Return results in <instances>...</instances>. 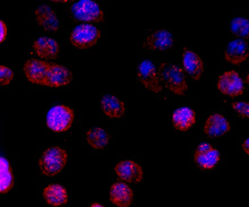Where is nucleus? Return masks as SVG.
<instances>
[{
	"label": "nucleus",
	"mask_w": 249,
	"mask_h": 207,
	"mask_svg": "<svg viewBox=\"0 0 249 207\" xmlns=\"http://www.w3.org/2000/svg\"><path fill=\"white\" fill-rule=\"evenodd\" d=\"M23 74L31 84L49 88H62L71 85L74 75L64 65L50 63L44 59H26L23 64Z\"/></svg>",
	"instance_id": "obj_1"
},
{
	"label": "nucleus",
	"mask_w": 249,
	"mask_h": 207,
	"mask_svg": "<svg viewBox=\"0 0 249 207\" xmlns=\"http://www.w3.org/2000/svg\"><path fill=\"white\" fill-rule=\"evenodd\" d=\"M68 152L60 146L48 147L37 162L40 173L46 178L60 174L68 164Z\"/></svg>",
	"instance_id": "obj_2"
},
{
	"label": "nucleus",
	"mask_w": 249,
	"mask_h": 207,
	"mask_svg": "<svg viewBox=\"0 0 249 207\" xmlns=\"http://www.w3.org/2000/svg\"><path fill=\"white\" fill-rule=\"evenodd\" d=\"M160 76L163 86L176 96H184L188 92V82L184 68L164 63L160 66Z\"/></svg>",
	"instance_id": "obj_3"
},
{
	"label": "nucleus",
	"mask_w": 249,
	"mask_h": 207,
	"mask_svg": "<svg viewBox=\"0 0 249 207\" xmlns=\"http://www.w3.org/2000/svg\"><path fill=\"white\" fill-rule=\"evenodd\" d=\"M74 121L75 110L71 105L64 104V103L53 105L47 113V127L53 133H67L68 130H71L72 125H74Z\"/></svg>",
	"instance_id": "obj_4"
},
{
	"label": "nucleus",
	"mask_w": 249,
	"mask_h": 207,
	"mask_svg": "<svg viewBox=\"0 0 249 207\" xmlns=\"http://www.w3.org/2000/svg\"><path fill=\"white\" fill-rule=\"evenodd\" d=\"M102 33L98 27L93 24H79L72 29L69 34V42L76 49L88 50L95 47L101 39Z\"/></svg>",
	"instance_id": "obj_5"
},
{
	"label": "nucleus",
	"mask_w": 249,
	"mask_h": 207,
	"mask_svg": "<svg viewBox=\"0 0 249 207\" xmlns=\"http://www.w3.org/2000/svg\"><path fill=\"white\" fill-rule=\"evenodd\" d=\"M71 14L83 23H103L106 19L105 10L94 0H77L71 6Z\"/></svg>",
	"instance_id": "obj_6"
},
{
	"label": "nucleus",
	"mask_w": 249,
	"mask_h": 207,
	"mask_svg": "<svg viewBox=\"0 0 249 207\" xmlns=\"http://www.w3.org/2000/svg\"><path fill=\"white\" fill-rule=\"evenodd\" d=\"M136 76L138 82L147 91L159 94L163 89V83H162L160 72L158 71V68L151 60H143L138 64Z\"/></svg>",
	"instance_id": "obj_7"
},
{
	"label": "nucleus",
	"mask_w": 249,
	"mask_h": 207,
	"mask_svg": "<svg viewBox=\"0 0 249 207\" xmlns=\"http://www.w3.org/2000/svg\"><path fill=\"white\" fill-rule=\"evenodd\" d=\"M216 87L221 94L228 98H238L245 92V84L240 74L236 70H226L220 75L216 82Z\"/></svg>",
	"instance_id": "obj_8"
},
{
	"label": "nucleus",
	"mask_w": 249,
	"mask_h": 207,
	"mask_svg": "<svg viewBox=\"0 0 249 207\" xmlns=\"http://www.w3.org/2000/svg\"><path fill=\"white\" fill-rule=\"evenodd\" d=\"M194 162L202 170L210 171L219 164L221 154L216 147L210 143H202L196 147L193 155Z\"/></svg>",
	"instance_id": "obj_9"
},
{
	"label": "nucleus",
	"mask_w": 249,
	"mask_h": 207,
	"mask_svg": "<svg viewBox=\"0 0 249 207\" xmlns=\"http://www.w3.org/2000/svg\"><path fill=\"white\" fill-rule=\"evenodd\" d=\"M115 174L120 181L127 184H140L144 179L143 168L131 158L119 161L115 165Z\"/></svg>",
	"instance_id": "obj_10"
},
{
	"label": "nucleus",
	"mask_w": 249,
	"mask_h": 207,
	"mask_svg": "<svg viewBox=\"0 0 249 207\" xmlns=\"http://www.w3.org/2000/svg\"><path fill=\"white\" fill-rule=\"evenodd\" d=\"M34 17L37 25L42 27L44 31L51 33L59 32L61 29V23L58 17L56 10L49 5H39L34 10Z\"/></svg>",
	"instance_id": "obj_11"
},
{
	"label": "nucleus",
	"mask_w": 249,
	"mask_h": 207,
	"mask_svg": "<svg viewBox=\"0 0 249 207\" xmlns=\"http://www.w3.org/2000/svg\"><path fill=\"white\" fill-rule=\"evenodd\" d=\"M203 132L205 135L213 138L223 137L231 132V123L222 113L214 112L206 118Z\"/></svg>",
	"instance_id": "obj_12"
},
{
	"label": "nucleus",
	"mask_w": 249,
	"mask_h": 207,
	"mask_svg": "<svg viewBox=\"0 0 249 207\" xmlns=\"http://www.w3.org/2000/svg\"><path fill=\"white\" fill-rule=\"evenodd\" d=\"M32 49L41 59L53 60L59 56L60 44L50 36H40L32 42Z\"/></svg>",
	"instance_id": "obj_13"
},
{
	"label": "nucleus",
	"mask_w": 249,
	"mask_h": 207,
	"mask_svg": "<svg viewBox=\"0 0 249 207\" xmlns=\"http://www.w3.org/2000/svg\"><path fill=\"white\" fill-rule=\"evenodd\" d=\"M135 199L134 190L127 182L119 181L111 185L109 191V201L117 207H129Z\"/></svg>",
	"instance_id": "obj_14"
},
{
	"label": "nucleus",
	"mask_w": 249,
	"mask_h": 207,
	"mask_svg": "<svg viewBox=\"0 0 249 207\" xmlns=\"http://www.w3.org/2000/svg\"><path fill=\"white\" fill-rule=\"evenodd\" d=\"M175 39L169 30H157L145 39V47L154 52H164L174 47Z\"/></svg>",
	"instance_id": "obj_15"
},
{
	"label": "nucleus",
	"mask_w": 249,
	"mask_h": 207,
	"mask_svg": "<svg viewBox=\"0 0 249 207\" xmlns=\"http://www.w3.org/2000/svg\"><path fill=\"white\" fill-rule=\"evenodd\" d=\"M102 115L109 119H122L126 115V104L115 94H106L100 100Z\"/></svg>",
	"instance_id": "obj_16"
},
{
	"label": "nucleus",
	"mask_w": 249,
	"mask_h": 207,
	"mask_svg": "<svg viewBox=\"0 0 249 207\" xmlns=\"http://www.w3.org/2000/svg\"><path fill=\"white\" fill-rule=\"evenodd\" d=\"M182 68L188 74L190 77L195 81H199L203 77L204 71H205V65L202 57L194 50L184 49L181 57Z\"/></svg>",
	"instance_id": "obj_17"
},
{
	"label": "nucleus",
	"mask_w": 249,
	"mask_h": 207,
	"mask_svg": "<svg viewBox=\"0 0 249 207\" xmlns=\"http://www.w3.org/2000/svg\"><path fill=\"white\" fill-rule=\"evenodd\" d=\"M249 58V47L246 41L237 39L228 43L224 50V59L231 65H241Z\"/></svg>",
	"instance_id": "obj_18"
},
{
	"label": "nucleus",
	"mask_w": 249,
	"mask_h": 207,
	"mask_svg": "<svg viewBox=\"0 0 249 207\" xmlns=\"http://www.w3.org/2000/svg\"><path fill=\"white\" fill-rule=\"evenodd\" d=\"M42 197L49 206L60 207L68 204L69 192L65 186L59 184H50L43 188Z\"/></svg>",
	"instance_id": "obj_19"
},
{
	"label": "nucleus",
	"mask_w": 249,
	"mask_h": 207,
	"mask_svg": "<svg viewBox=\"0 0 249 207\" xmlns=\"http://www.w3.org/2000/svg\"><path fill=\"white\" fill-rule=\"evenodd\" d=\"M197 117L195 110L188 108V106L178 108L172 113V123H174V127L181 133L188 132L195 125Z\"/></svg>",
	"instance_id": "obj_20"
},
{
	"label": "nucleus",
	"mask_w": 249,
	"mask_h": 207,
	"mask_svg": "<svg viewBox=\"0 0 249 207\" xmlns=\"http://www.w3.org/2000/svg\"><path fill=\"white\" fill-rule=\"evenodd\" d=\"M85 141L92 150L102 151L108 147L111 140L109 132L101 127H93L85 132Z\"/></svg>",
	"instance_id": "obj_21"
},
{
	"label": "nucleus",
	"mask_w": 249,
	"mask_h": 207,
	"mask_svg": "<svg viewBox=\"0 0 249 207\" xmlns=\"http://www.w3.org/2000/svg\"><path fill=\"white\" fill-rule=\"evenodd\" d=\"M15 186V175L9 161L5 156L0 157V192L8 194Z\"/></svg>",
	"instance_id": "obj_22"
},
{
	"label": "nucleus",
	"mask_w": 249,
	"mask_h": 207,
	"mask_svg": "<svg viewBox=\"0 0 249 207\" xmlns=\"http://www.w3.org/2000/svg\"><path fill=\"white\" fill-rule=\"evenodd\" d=\"M230 31L238 39H249V19L245 17H234L230 22Z\"/></svg>",
	"instance_id": "obj_23"
},
{
	"label": "nucleus",
	"mask_w": 249,
	"mask_h": 207,
	"mask_svg": "<svg viewBox=\"0 0 249 207\" xmlns=\"http://www.w3.org/2000/svg\"><path fill=\"white\" fill-rule=\"evenodd\" d=\"M14 78H15V72L12 68L5 65L0 66V85L1 86H8L13 83Z\"/></svg>",
	"instance_id": "obj_24"
},
{
	"label": "nucleus",
	"mask_w": 249,
	"mask_h": 207,
	"mask_svg": "<svg viewBox=\"0 0 249 207\" xmlns=\"http://www.w3.org/2000/svg\"><path fill=\"white\" fill-rule=\"evenodd\" d=\"M231 108L241 118L249 119V102L239 101L231 103Z\"/></svg>",
	"instance_id": "obj_25"
},
{
	"label": "nucleus",
	"mask_w": 249,
	"mask_h": 207,
	"mask_svg": "<svg viewBox=\"0 0 249 207\" xmlns=\"http://www.w3.org/2000/svg\"><path fill=\"white\" fill-rule=\"evenodd\" d=\"M8 36V26L3 19L0 20V43H3Z\"/></svg>",
	"instance_id": "obj_26"
},
{
	"label": "nucleus",
	"mask_w": 249,
	"mask_h": 207,
	"mask_svg": "<svg viewBox=\"0 0 249 207\" xmlns=\"http://www.w3.org/2000/svg\"><path fill=\"white\" fill-rule=\"evenodd\" d=\"M241 147H243V151L245 152V153H246L249 156V137L246 138V139L243 141V145H241Z\"/></svg>",
	"instance_id": "obj_27"
},
{
	"label": "nucleus",
	"mask_w": 249,
	"mask_h": 207,
	"mask_svg": "<svg viewBox=\"0 0 249 207\" xmlns=\"http://www.w3.org/2000/svg\"><path fill=\"white\" fill-rule=\"evenodd\" d=\"M51 2H60V3H68V2H71L72 0H49Z\"/></svg>",
	"instance_id": "obj_28"
},
{
	"label": "nucleus",
	"mask_w": 249,
	"mask_h": 207,
	"mask_svg": "<svg viewBox=\"0 0 249 207\" xmlns=\"http://www.w3.org/2000/svg\"><path fill=\"white\" fill-rule=\"evenodd\" d=\"M103 207V205L102 204H100V203H96V202H93V203H91V207Z\"/></svg>",
	"instance_id": "obj_29"
},
{
	"label": "nucleus",
	"mask_w": 249,
	"mask_h": 207,
	"mask_svg": "<svg viewBox=\"0 0 249 207\" xmlns=\"http://www.w3.org/2000/svg\"><path fill=\"white\" fill-rule=\"evenodd\" d=\"M246 82H247V84H248V86H249V74L247 75V77H246Z\"/></svg>",
	"instance_id": "obj_30"
}]
</instances>
